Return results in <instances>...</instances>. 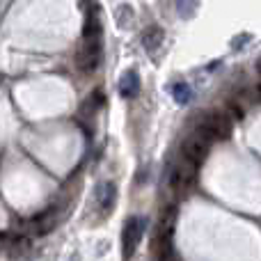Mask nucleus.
I'll use <instances>...</instances> for the list:
<instances>
[{
	"instance_id": "f257e3e1",
	"label": "nucleus",
	"mask_w": 261,
	"mask_h": 261,
	"mask_svg": "<svg viewBox=\"0 0 261 261\" xmlns=\"http://www.w3.org/2000/svg\"><path fill=\"white\" fill-rule=\"evenodd\" d=\"M231 130V119L225 113H206L197 122V133L206 140H222Z\"/></svg>"
},
{
	"instance_id": "6e6552de",
	"label": "nucleus",
	"mask_w": 261,
	"mask_h": 261,
	"mask_svg": "<svg viewBox=\"0 0 261 261\" xmlns=\"http://www.w3.org/2000/svg\"><path fill=\"white\" fill-rule=\"evenodd\" d=\"M3 245H5V252H9V254H23L28 250V245H30V241H28L25 234H5Z\"/></svg>"
},
{
	"instance_id": "2eb2a0df",
	"label": "nucleus",
	"mask_w": 261,
	"mask_h": 261,
	"mask_svg": "<svg viewBox=\"0 0 261 261\" xmlns=\"http://www.w3.org/2000/svg\"><path fill=\"white\" fill-rule=\"evenodd\" d=\"M76 261H78V259H76Z\"/></svg>"
},
{
	"instance_id": "9b49d317",
	"label": "nucleus",
	"mask_w": 261,
	"mask_h": 261,
	"mask_svg": "<svg viewBox=\"0 0 261 261\" xmlns=\"http://www.w3.org/2000/svg\"><path fill=\"white\" fill-rule=\"evenodd\" d=\"M85 39L90 41H101V25H99V18L96 14H92L85 23Z\"/></svg>"
},
{
	"instance_id": "f03ea898",
	"label": "nucleus",
	"mask_w": 261,
	"mask_h": 261,
	"mask_svg": "<svg viewBox=\"0 0 261 261\" xmlns=\"http://www.w3.org/2000/svg\"><path fill=\"white\" fill-rule=\"evenodd\" d=\"M195 176H197V163L188 161V158L181 156V161H176L170 170V188L176 193H184L190 186L195 184Z\"/></svg>"
},
{
	"instance_id": "39448f33",
	"label": "nucleus",
	"mask_w": 261,
	"mask_h": 261,
	"mask_svg": "<svg viewBox=\"0 0 261 261\" xmlns=\"http://www.w3.org/2000/svg\"><path fill=\"white\" fill-rule=\"evenodd\" d=\"M115 202H117V188H115L113 181H103V184L96 186L94 190V211L99 216H108L113 211Z\"/></svg>"
},
{
	"instance_id": "9d476101",
	"label": "nucleus",
	"mask_w": 261,
	"mask_h": 261,
	"mask_svg": "<svg viewBox=\"0 0 261 261\" xmlns=\"http://www.w3.org/2000/svg\"><path fill=\"white\" fill-rule=\"evenodd\" d=\"M172 96H174V101L179 106H186L190 99H193V90H190V85L184 83V81L174 83V85H172Z\"/></svg>"
},
{
	"instance_id": "423d86ee",
	"label": "nucleus",
	"mask_w": 261,
	"mask_h": 261,
	"mask_svg": "<svg viewBox=\"0 0 261 261\" xmlns=\"http://www.w3.org/2000/svg\"><path fill=\"white\" fill-rule=\"evenodd\" d=\"M101 64V41L85 39L81 53H78V69L85 73H94Z\"/></svg>"
},
{
	"instance_id": "20e7f679",
	"label": "nucleus",
	"mask_w": 261,
	"mask_h": 261,
	"mask_svg": "<svg viewBox=\"0 0 261 261\" xmlns=\"http://www.w3.org/2000/svg\"><path fill=\"white\" fill-rule=\"evenodd\" d=\"M208 142H211V140H206L204 135H199V133L188 135V138L184 140V144H181V156L199 165V163L206 158V153H208Z\"/></svg>"
},
{
	"instance_id": "ddd939ff",
	"label": "nucleus",
	"mask_w": 261,
	"mask_h": 261,
	"mask_svg": "<svg viewBox=\"0 0 261 261\" xmlns=\"http://www.w3.org/2000/svg\"><path fill=\"white\" fill-rule=\"evenodd\" d=\"M254 94L261 99V76H259V81H257V85H254Z\"/></svg>"
},
{
	"instance_id": "0eeeda50",
	"label": "nucleus",
	"mask_w": 261,
	"mask_h": 261,
	"mask_svg": "<svg viewBox=\"0 0 261 261\" xmlns=\"http://www.w3.org/2000/svg\"><path fill=\"white\" fill-rule=\"evenodd\" d=\"M140 92V78L138 73L130 69L122 76V81H119V94L124 96V99H135Z\"/></svg>"
},
{
	"instance_id": "1a4fd4ad",
	"label": "nucleus",
	"mask_w": 261,
	"mask_h": 261,
	"mask_svg": "<svg viewBox=\"0 0 261 261\" xmlns=\"http://www.w3.org/2000/svg\"><path fill=\"white\" fill-rule=\"evenodd\" d=\"M163 39H165V32H163L161 28L151 25V28H149V30L142 35V46L149 50V53H153V50H156L158 46L163 44Z\"/></svg>"
},
{
	"instance_id": "f8f14e48",
	"label": "nucleus",
	"mask_w": 261,
	"mask_h": 261,
	"mask_svg": "<svg viewBox=\"0 0 261 261\" xmlns=\"http://www.w3.org/2000/svg\"><path fill=\"white\" fill-rule=\"evenodd\" d=\"M229 113H231V117H234V119L243 117V110L239 108V103H229Z\"/></svg>"
},
{
	"instance_id": "7ed1b4c3",
	"label": "nucleus",
	"mask_w": 261,
	"mask_h": 261,
	"mask_svg": "<svg viewBox=\"0 0 261 261\" xmlns=\"http://www.w3.org/2000/svg\"><path fill=\"white\" fill-rule=\"evenodd\" d=\"M144 227H147V222H144L142 216H130L128 220L124 222V234H122L124 259H130L135 254V250H138L140 241H142V236H144Z\"/></svg>"
},
{
	"instance_id": "4468645a",
	"label": "nucleus",
	"mask_w": 261,
	"mask_h": 261,
	"mask_svg": "<svg viewBox=\"0 0 261 261\" xmlns=\"http://www.w3.org/2000/svg\"><path fill=\"white\" fill-rule=\"evenodd\" d=\"M257 73L261 76V58H259V62H257Z\"/></svg>"
}]
</instances>
